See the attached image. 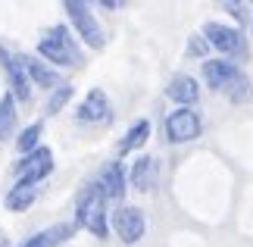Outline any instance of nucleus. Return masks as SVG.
Here are the masks:
<instances>
[{
  "mask_svg": "<svg viewBox=\"0 0 253 247\" xmlns=\"http://www.w3.org/2000/svg\"><path fill=\"white\" fill-rule=\"evenodd\" d=\"M203 78H207V85L212 88V91L225 94L228 100H235V103H244V100L253 97L250 78L228 60H207L203 63Z\"/></svg>",
  "mask_w": 253,
  "mask_h": 247,
  "instance_id": "nucleus-1",
  "label": "nucleus"
},
{
  "mask_svg": "<svg viewBox=\"0 0 253 247\" xmlns=\"http://www.w3.org/2000/svg\"><path fill=\"white\" fill-rule=\"evenodd\" d=\"M79 225L87 229L94 238H106V194L100 191V185H84V191L79 194V206H75Z\"/></svg>",
  "mask_w": 253,
  "mask_h": 247,
  "instance_id": "nucleus-2",
  "label": "nucleus"
},
{
  "mask_svg": "<svg viewBox=\"0 0 253 247\" xmlns=\"http://www.w3.org/2000/svg\"><path fill=\"white\" fill-rule=\"evenodd\" d=\"M38 53H41L44 60L56 63V66H66V69H72V66L82 63L79 47H75V41L69 38V32H66L63 25L60 28H50V32L38 41Z\"/></svg>",
  "mask_w": 253,
  "mask_h": 247,
  "instance_id": "nucleus-3",
  "label": "nucleus"
},
{
  "mask_svg": "<svg viewBox=\"0 0 253 247\" xmlns=\"http://www.w3.org/2000/svg\"><path fill=\"white\" fill-rule=\"evenodd\" d=\"M203 35L207 41L222 50L225 56H238V60H247V44H244V35L231 25H222V22H207L203 25Z\"/></svg>",
  "mask_w": 253,
  "mask_h": 247,
  "instance_id": "nucleus-4",
  "label": "nucleus"
},
{
  "mask_svg": "<svg viewBox=\"0 0 253 247\" xmlns=\"http://www.w3.org/2000/svg\"><path fill=\"white\" fill-rule=\"evenodd\" d=\"M203 132V122L200 116L191 110V106H178V110L169 113L166 119V135L172 144H188V141H197Z\"/></svg>",
  "mask_w": 253,
  "mask_h": 247,
  "instance_id": "nucleus-5",
  "label": "nucleus"
},
{
  "mask_svg": "<svg viewBox=\"0 0 253 247\" xmlns=\"http://www.w3.org/2000/svg\"><path fill=\"white\" fill-rule=\"evenodd\" d=\"M63 9L69 13V22L75 25V32H79L82 41L87 47H94V50H100L103 47V32H100V25H97V19L91 16V9L84 3H75V0H66Z\"/></svg>",
  "mask_w": 253,
  "mask_h": 247,
  "instance_id": "nucleus-6",
  "label": "nucleus"
},
{
  "mask_svg": "<svg viewBox=\"0 0 253 247\" xmlns=\"http://www.w3.org/2000/svg\"><path fill=\"white\" fill-rule=\"evenodd\" d=\"M50 169H53V153L47 150V147H38V150L25 153L22 160L16 163L13 172H16V182L19 185H38Z\"/></svg>",
  "mask_w": 253,
  "mask_h": 247,
  "instance_id": "nucleus-7",
  "label": "nucleus"
},
{
  "mask_svg": "<svg viewBox=\"0 0 253 247\" xmlns=\"http://www.w3.org/2000/svg\"><path fill=\"white\" fill-rule=\"evenodd\" d=\"M113 232L122 244H138L147 232V222H144V213L138 206H119L113 213Z\"/></svg>",
  "mask_w": 253,
  "mask_h": 247,
  "instance_id": "nucleus-8",
  "label": "nucleus"
},
{
  "mask_svg": "<svg viewBox=\"0 0 253 247\" xmlns=\"http://www.w3.org/2000/svg\"><path fill=\"white\" fill-rule=\"evenodd\" d=\"M0 63H3L6 75H9V85H13L16 100L28 103V97H32V85H28V75H25V69H22V56H9L3 47H0Z\"/></svg>",
  "mask_w": 253,
  "mask_h": 247,
  "instance_id": "nucleus-9",
  "label": "nucleus"
},
{
  "mask_svg": "<svg viewBox=\"0 0 253 247\" xmlns=\"http://www.w3.org/2000/svg\"><path fill=\"white\" fill-rule=\"evenodd\" d=\"M110 119V100H106V94L100 88H94V91H87V97L82 100L79 106V122H103Z\"/></svg>",
  "mask_w": 253,
  "mask_h": 247,
  "instance_id": "nucleus-10",
  "label": "nucleus"
},
{
  "mask_svg": "<svg viewBox=\"0 0 253 247\" xmlns=\"http://www.w3.org/2000/svg\"><path fill=\"white\" fill-rule=\"evenodd\" d=\"M172 100H178L181 106H191V103H197V97H200V88L197 82H194L191 75H175L172 82H169V91H166Z\"/></svg>",
  "mask_w": 253,
  "mask_h": 247,
  "instance_id": "nucleus-11",
  "label": "nucleus"
},
{
  "mask_svg": "<svg viewBox=\"0 0 253 247\" xmlns=\"http://www.w3.org/2000/svg\"><path fill=\"white\" fill-rule=\"evenodd\" d=\"M100 191L110 197V200H122V194H125V175H122V163H110L103 169L100 175Z\"/></svg>",
  "mask_w": 253,
  "mask_h": 247,
  "instance_id": "nucleus-12",
  "label": "nucleus"
},
{
  "mask_svg": "<svg viewBox=\"0 0 253 247\" xmlns=\"http://www.w3.org/2000/svg\"><path fill=\"white\" fill-rule=\"evenodd\" d=\"M153 166H157L153 156H134L131 172H128L134 191H150V185H153Z\"/></svg>",
  "mask_w": 253,
  "mask_h": 247,
  "instance_id": "nucleus-13",
  "label": "nucleus"
},
{
  "mask_svg": "<svg viewBox=\"0 0 253 247\" xmlns=\"http://www.w3.org/2000/svg\"><path fill=\"white\" fill-rule=\"evenodd\" d=\"M22 69L28 75V85L35 82V88H53V91H56V85H60V75H56L53 69H47L41 63H35V60H25V56H22Z\"/></svg>",
  "mask_w": 253,
  "mask_h": 247,
  "instance_id": "nucleus-14",
  "label": "nucleus"
},
{
  "mask_svg": "<svg viewBox=\"0 0 253 247\" xmlns=\"http://www.w3.org/2000/svg\"><path fill=\"white\" fill-rule=\"evenodd\" d=\"M72 235V225H50V229H44V232H38V235H32L22 247H56V244H63L66 238Z\"/></svg>",
  "mask_w": 253,
  "mask_h": 247,
  "instance_id": "nucleus-15",
  "label": "nucleus"
},
{
  "mask_svg": "<svg viewBox=\"0 0 253 247\" xmlns=\"http://www.w3.org/2000/svg\"><path fill=\"white\" fill-rule=\"evenodd\" d=\"M150 138V122L147 119H138L128 132H125V138L119 141V153H131V150H138V147L144 144Z\"/></svg>",
  "mask_w": 253,
  "mask_h": 247,
  "instance_id": "nucleus-16",
  "label": "nucleus"
},
{
  "mask_svg": "<svg viewBox=\"0 0 253 247\" xmlns=\"http://www.w3.org/2000/svg\"><path fill=\"white\" fill-rule=\"evenodd\" d=\"M35 194H38L35 185H19V182H16L13 188H9V194H6V206L19 213V210H25V206L35 200Z\"/></svg>",
  "mask_w": 253,
  "mask_h": 247,
  "instance_id": "nucleus-17",
  "label": "nucleus"
},
{
  "mask_svg": "<svg viewBox=\"0 0 253 247\" xmlns=\"http://www.w3.org/2000/svg\"><path fill=\"white\" fill-rule=\"evenodd\" d=\"M13 122H16V103H13V97H3L0 100V141L3 138H9V128H13Z\"/></svg>",
  "mask_w": 253,
  "mask_h": 247,
  "instance_id": "nucleus-18",
  "label": "nucleus"
},
{
  "mask_svg": "<svg viewBox=\"0 0 253 247\" xmlns=\"http://www.w3.org/2000/svg\"><path fill=\"white\" fill-rule=\"evenodd\" d=\"M41 132H44V125H41V122H35V125L22 128V135H19L16 147H19L22 153H32V150H38V138H41Z\"/></svg>",
  "mask_w": 253,
  "mask_h": 247,
  "instance_id": "nucleus-19",
  "label": "nucleus"
},
{
  "mask_svg": "<svg viewBox=\"0 0 253 247\" xmlns=\"http://www.w3.org/2000/svg\"><path fill=\"white\" fill-rule=\"evenodd\" d=\"M69 97H72V85H60L53 91V97L47 100V113H56V110H63L66 103H69Z\"/></svg>",
  "mask_w": 253,
  "mask_h": 247,
  "instance_id": "nucleus-20",
  "label": "nucleus"
},
{
  "mask_svg": "<svg viewBox=\"0 0 253 247\" xmlns=\"http://www.w3.org/2000/svg\"><path fill=\"white\" fill-rule=\"evenodd\" d=\"M225 9H231L238 19H244V6H241V3H225Z\"/></svg>",
  "mask_w": 253,
  "mask_h": 247,
  "instance_id": "nucleus-21",
  "label": "nucleus"
},
{
  "mask_svg": "<svg viewBox=\"0 0 253 247\" xmlns=\"http://www.w3.org/2000/svg\"><path fill=\"white\" fill-rule=\"evenodd\" d=\"M0 247H6V241H3V238H0Z\"/></svg>",
  "mask_w": 253,
  "mask_h": 247,
  "instance_id": "nucleus-22",
  "label": "nucleus"
}]
</instances>
